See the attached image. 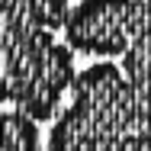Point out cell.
Listing matches in <instances>:
<instances>
[{"label":"cell","mask_w":151,"mask_h":151,"mask_svg":"<svg viewBox=\"0 0 151 151\" xmlns=\"http://www.w3.org/2000/svg\"><path fill=\"white\" fill-rule=\"evenodd\" d=\"M68 0H0V106L45 122L74 87L71 45L64 32Z\"/></svg>","instance_id":"1"},{"label":"cell","mask_w":151,"mask_h":151,"mask_svg":"<svg viewBox=\"0 0 151 151\" xmlns=\"http://www.w3.org/2000/svg\"><path fill=\"white\" fill-rule=\"evenodd\" d=\"M145 19L142 0H77L64 23V42L96 58H125Z\"/></svg>","instance_id":"2"}]
</instances>
